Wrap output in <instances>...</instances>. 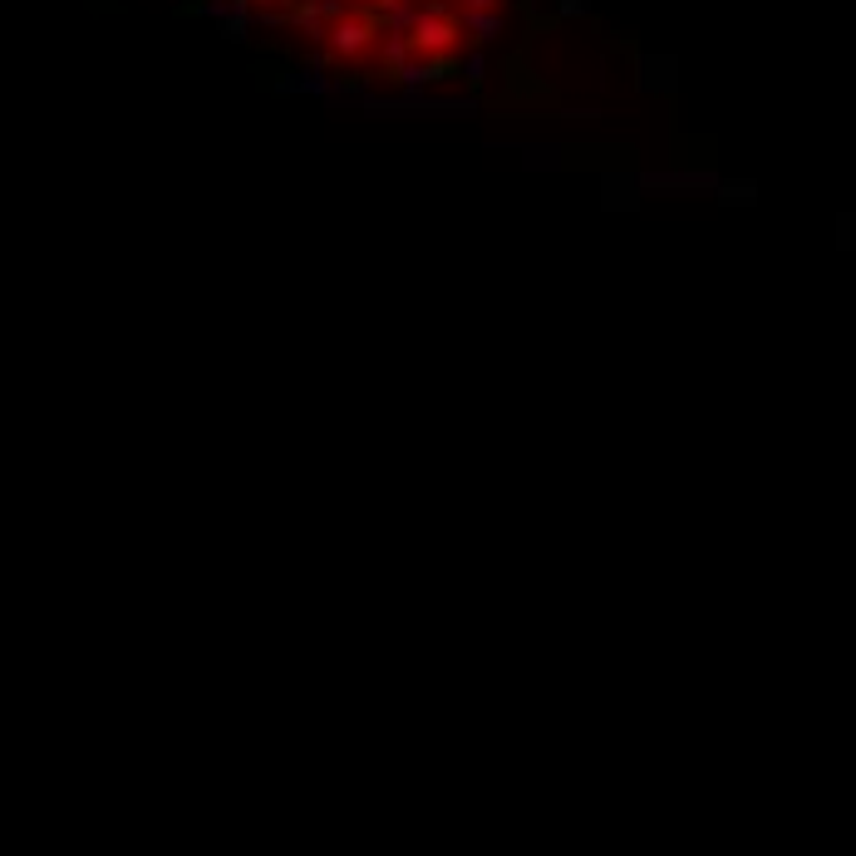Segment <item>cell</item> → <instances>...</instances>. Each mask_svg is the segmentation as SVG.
I'll use <instances>...</instances> for the list:
<instances>
[{
    "label": "cell",
    "mask_w": 856,
    "mask_h": 856,
    "mask_svg": "<svg viewBox=\"0 0 856 856\" xmlns=\"http://www.w3.org/2000/svg\"><path fill=\"white\" fill-rule=\"evenodd\" d=\"M459 40H463V26L443 6L419 10L414 30H409V50H419L424 60H449V54L459 50Z\"/></svg>",
    "instance_id": "obj_1"
},
{
    "label": "cell",
    "mask_w": 856,
    "mask_h": 856,
    "mask_svg": "<svg viewBox=\"0 0 856 856\" xmlns=\"http://www.w3.org/2000/svg\"><path fill=\"white\" fill-rule=\"evenodd\" d=\"M463 10H502V0H463Z\"/></svg>",
    "instance_id": "obj_9"
},
{
    "label": "cell",
    "mask_w": 856,
    "mask_h": 856,
    "mask_svg": "<svg viewBox=\"0 0 856 856\" xmlns=\"http://www.w3.org/2000/svg\"><path fill=\"white\" fill-rule=\"evenodd\" d=\"M562 16H566V20H581V16H591V6H586V0H562Z\"/></svg>",
    "instance_id": "obj_8"
},
{
    "label": "cell",
    "mask_w": 856,
    "mask_h": 856,
    "mask_svg": "<svg viewBox=\"0 0 856 856\" xmlns=\"http://www.w3.org/2000/svg\"><path fill=\"white\" fill-rule=\"evenodd\" d=\"M374 6H380V0H374Z\"/></svg>",
    "instance_id": "obj_10"
},
{
    "label": "cell",
    "mask_w": 856,
    "mask_h": 856,
    "mask_svg": "<svg viewBox=\"0 0 856 856\" xmlns=\"http://www.w3.org/2000/svg\"><path fill=\"white\" fill-rule=\"evenodd\" d=\"M443 64H449V60H404V64L394 70V84L404 89V94H419V89L439 84V79H443Z\"/></svg>",
    "instance_id": "obj_3"
},
{
    "label": "cell",
    "mask_w": 856,
    "mask_h": 856,
    "mask_svg": "<svg viewBox=\"0 0 856 856\" xmlns=\"http://www.w3.org/2000/svg\"><path fill=\"white\" fill-rule=\"evenodd\" d=\"M325 44H330V54H335V60H360V54L374 50V20L350 10L345 20H335V26H330Z\"/></svg>",
    "instance_id": "obj_2"
},
{
    "label": "cell",
    "mask_w": 856,
    "mask_h": 856,
    "mask_svg": "<svg viewBox=\"0 0 856 856\" xmlns=\"http://www.w3.org/2000/svg\"><path fill=\"white\" fill-rule=\"evenodd\" d=\"M459 26H463V36H473V40L487 44V40L502 36V10H463Z\"/></svg>",
    "instance_id": "obj_4"
},
{
    "label": "cell",
    "mask_w": 856,
    "mask_h": 856,
    "mask_svg": "<svg viewBox=\"0 0 856 856\" xmlns=\"http://www.w3.org/2000/svg\"><path fill=\"white\" fill-rule=\"evenodd\" d=\"M409 60V40H399V36H390L384 40V64H390V70H399V64Z\"/></svg>",
    "instance_id": "obj_6"
},
{
    "label": "cell",
    "mask_w": 856,
    "mask_h": 856,
    "mask_svg": "<svg viewBox=\"0 0 856 856\" xmlns=\"http://www.w3.org/2000/svg\"><path fill=\"white\" fill-rule=\"evenodd\" d=\"M463 79H467V84H483V79H487V60H483V54H467V60H463Z\"/></svg>",
    "instance_id": "obj_7"
},
{
    "label": "cell",
    "mask_w": 856,
    "mask_h": 856,
    "mask_svg": "<svg viewBox=\"0 0 856 856\" xmlns=\"http://www.w3.org/2000/svg\"><path fill=\"white\" fill-rule=\"evenodd\" d=\"M380 20H384V26H390V30H394V36H404V30H414V20H419V10H414V6H409V0H399V6H384V10H380Z\"/></svg>",
    "instance_id": "obj_5"
}]
</instances>
